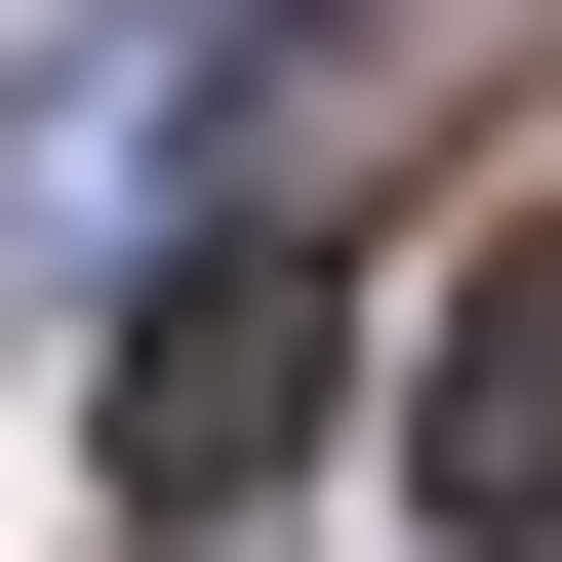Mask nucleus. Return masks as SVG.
Masks as SVG:
<instances>
[{"label": "nucleus", "instance_id": "nucleus-1", "mask_svg": "<svg viewBox=\"0 0 562 562\" xmlns=\"http://www.w3.org/2000/svg\"><path fill=\"white\" fill-rule=\"evenodd\" d=\"M81 442H121V522H241V482L322 442V241H161L121 362H81Z\"/></svg>", "mask_w": 562, "mask_h": 562}, {"label": "nucleus", "instance_id": "nucleus-2", "mask_svg": "<svg viewBox=\"0 0 562 562\" xmlns=\"http://www.w3.org/2000/svg\"><path fill=\"white\" fill-rule=\"evenodd\" d=\"M402 482H442L482 562H562V201L442 241V322H402Z\"/></svg>", "mask_w": 562, "mask_h": 562}, {"label": "nucleus", "instance_id": "nucleus-3", "mask_svg": "<svg viewBox=\"0 0 562 562\" xmlns=\"http://www.w3.org/2000/svg\"><path fill=\"white\" fill-rule=\"evenodd\" d=\"M402 41H442V0H281V121H402Z\"/></svg>", "mask_w": 562, "mask_h": 562}]
</instances>
